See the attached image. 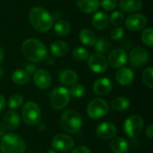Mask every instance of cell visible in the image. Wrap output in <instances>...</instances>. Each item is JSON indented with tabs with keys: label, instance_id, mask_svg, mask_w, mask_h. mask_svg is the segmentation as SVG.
<instances>
[{
	"label": "cell",
	"instance_id": "obj_45",
	"mask_svg": "<svg viewBox=\"0 0 153 153\" xmlns=\"http://www.w3.org/2000/svg\"><path fill=\"white\" fill-rule=\"evenodd\" d=\"M4 69L0 66V76H2L3 74H4Z\"/></svg>",
	"mask_w": 153,
	"mask_h": 153
},
{
	"label": "cell",
	"instance_id": "obj_42",
	"mask_svg": "<svg viewBox=\"0 0 153 153\" xmlns=\"http://www.w3.org/2000/svg\"><path fill=\"white\" fill-rule=\"evenodd\" d=\"M5 130H6V128H5L4 125L2 122H0V137H2V136H4V134H5Z\"/></svg>",
	"mask_w": 153,
	"mask_h": 153
},
{
	"label": "cell",
	"instance_id": "obj_7",
	"mask_svg": "<svg viewBox=\"0 0 153 153\" xmlns=\"http://www.w3.org/2000/svg\"><path fill=\"white\" fill-rule=\"evenodd\" d=\"M143 126L144 122L143 117L139 115H133L126 120L124 124V130L128 137L136 138L142 133Z\"/></svg>",
	"mask_w": 153,
	"mask_h": 153
},
{
	"label": "cell",
	"instance_id": "obj_39",
	"mask_svg": "<svg viewBox=\"0 0 153 153\" xmlns=\"http://www.w3.org/2000/svg\"><path fill=\"white\" fill-rule=\"evenodd\" d=\"M25 72L28 74H33L36 72V66L32 64H30V65H27L26 67H25Z\"/></svg>",
	"mask_w": 153,
	"mask_h": 153
},
{
	"label": "cell",
	"instance_id": "obj_36",
	"mask_svg": "<svg viewBox=\"0 0 153 153\" xmlns=\"http://www.w3.org/2000/svg\"><path fill=\"white\" fill-rule=\"evenodd\" d=\"M124 35H125V29L121 26L115 27L110 32V36H111L112 39H114V40L121 39L124 37Z\"/></svg>",
	"mask_w": 153,
	"mask_h": 153
},
{
	"label": "cell",
	"instance_id": "obj_14",
	"mask_svg": "<svg viewBox=\"0 0 153 153\" xmlns=\"http://www.w3.org/2000/svg\"><path fill=\"white\" fill-rule=\"evenodd\" d=\"M97 135L103 140L113 139L117 134V127L113 123L104 122L98 126L96 129Z\"/></svg>",
	"mask_w": 153,
	"mask_h": 153
},
{
	"label": "cell",
	"instance_id": "obj_16",
	"mask_svg": "<svg viewBox=\"0 0 153 153\" xmlns=\"http://www.w3.org/2000/svg\"><path fill=\"white\" fill-rule=\"evenodd\" d=\"M116 80L120 85H129L134 80V73L129 67H121L116 73Z\"/></svg>",
	"mask_w": 153,
	"mask_h": 153
},
{
	"label": "cell",
	"instance_id": "obj_28",
	"mask_svg": "<svg viewBox=\"0 0 153 153\" xmlns=\"http://www.w3.org/2000/svg\"><path fill=\"white\" fill-rule=\"evenodd\" d=\"M29 80L30 76L24 70H16L12 74V81L17 85H24Z\"/></svg>",
	"mask_w": 153,
	"mask_h": 153
},
{
	"label": "cell",
	"instance_id": "obj_19",
	"mask_svg": "<svg viewBox=\"0 0 153 153\" xmlns=\"http://www.w3.org/2000/svg\"><path fill=\"white\" fill-rule=\"evenodd\" d=\"M91 23L96 30H105L109 23V17L106 13L98 12L93 15L91 19Z\"/></svg>",
	"mask_w": 153,
	"mask_h": 153
},
{
	"label": "cell",
	"instance_id": "obj_18",
	"mask_svg": "<svg viewBox=\"0 0 153 153\" xmlns=\"http://www.w3.org/2000/svg\"><path fill=\"white\" fill-rule=\"evenodd\" d=\"M76 5L84 13H92L100 5V0H76Z\"/></svg>",
	"mask_w": 153,
	"mask_h": 153
},
{
	"label": "cell",
	"instance_id": "obj_8",
	"mask_svg": "<svg viewBox=\"0 0 153 153\" xmlns=\"http://www.w3.org/2000/svg\"><path fill=\"white\" fill-rule=\"evenodd\" d=\"M108 104L106 100L100 98L92 100L87 107V114L93 120H98L103 117L108 111Z\"/></svg>",
	"mask_w": 153,
	"mask_h": 153
},
{
	"label": "cell",
	"instance_id": "obj_37",
	"mask_svg": "<svg viewBox=\"0 0 153 153\" xmlns=\"http://www.w3.org/2000/svg\"><path fill=\"white\" fill-rule=\"evenodd\" d=\"M100 4L106 11H112L117 5V0H101Z\"/></svg>",
	"mask_w": 153,
	"mask_h": 153
},
{
	"label": "cell",
	"instance_id": "obj_43",
	"mask_svg": "<svg viewBox=\"0 0 153 153\" xmlns=\"http://www.w3.org/2000/svg\"><path fill=\"white\" fill-rule=\"evenodd\" d=\"M3 59H4V49H3V48L0 46V63H2Z\"/></svg>",
	"mask_w": 153,
	"mask_h": 153
},
{
	"label": "cell",
	"instance_id": "obj_6",
	"mask_svg": "<svg viewBox=\"0 0 153 153\" xmlns=\"http://www.w3.org/2000/svg\"><path fill=\"white\" fill-rule=\"evenodd\" d=\"M71 96L68 89L65 87H57L51 93L50 103L54 109L61 110L68 105Z\"/></svg>",
	"mask_w": 153,
	"mask_h": 153
},
{
	"label": "cell",
	"instance_id": "obj_34",
	"mask_svg": "<svg viewBox=\"0 0 153 153\" xmlns=\"http://www.w3.org/2000/svg\"><path fill=\"white\" fill-rule=\"evenodd\" d=\"M69 92H70V96H72L75 99H79L84 95L85 88L82 84H74V85H72V88L70 89Z\"/></svg>",
	"mask_w": 153,
	"mask_h": 153
},
{
	"label": "cell",
	"instance_id": "obj_20",
	"mask_svg": "<svg viewBox=\"0 0 153 153\" xmlns=\"http://www.w3.org/2000/svg\"><path fill=\"white\" fill-rule=\"evenodd\" d=\"M20 122H21L20 117H19L18 113L15 111H13V110L8 111L4 116V123L3 124L4 125L6 129H9V130L16 129L19 126Z\"/></svg>",
	"mask_w": 153,
	"mask_h": 153
},
{
	"label": "cell",
	"instance_id": "obj_13",
	"mask_svg": "<svg viewBox=\"0 0 153 153\" xmlns=\"http://www.w3.org/2000/svg\"><path fill=\"white\" fill-rule=\"evenodd\" d=\"M107 60L113 68H121L127 62V54L124 49L117 48L110 52Z\"/></svg>",
	"mask_w": 153,
	"mask_h": 153
},
{
	"label": "cell",
	"instance_id": "obj_27",
	"mask_svg": "<svg viewBox=\"0 0 153 153\" xmlns=\"http://www.w3.org/2000/svg\"><path fill=\"white\" fill-rule=\"evenodd\" d=\"M111 107L114 110L122 112L129 108L130 107V100L126 97H117L114 99L111 102Z\"/></svg>",
	"mask_w": 153,
	"mask_h": 153
},
{
	"label": "cell",
	"instance_id": "obj_40",
	"mask_svg": "<svg viewBox=\"0 0 153 153\" xmlns=\"http://www.w3.org/2000/svg\"><path fill=\"white\" fill-rule=\"evenodd\" d=\"M146 135L149 139H152L153 136V126L151 124L149 126L146 128Z\"/></svg>",
	"mask_w": 153,
	"mask_h": 153
},
{
	"label": "cell",
	"instance_id": "obj_46",
	"mask_svg": "<svg viewBox=\"0 0 153 153\" xmlns=\"http://www.w3.org/2000/svg\"><path fill=\"white\" fill-rule=\"evenodd\" d=\"M47 153H57L56 152H55V151H53V150H48Z\"/></svg>",
	"mask_w": 153,
	"mask_h": 153
},
{
	"label": "cell",
	"instance_id": "obj_9",
	"mask_svg": "<svg viewBox=\"0 0 153 153\" xmlns=\"http://www.w3.org/2000/svg\"><path fill=\"white\" fill-rule=\"evenodd\" d=\"M51 144L53 149L61 152H67L74 148V141L71 136L67 134H59L54 136Z\"/></svg>",
	"mask_w": 153,
	"mask_h": 153
},
{
	"label": "cell",
	"instance_id": "obj_5",
	"mask_svg": "<svg viewBox=\"0 0 153 153\" xmlns=\"http://www.w3.org/2000/svg\"><path fill=\"white\" fill-rule=\"evenodd\" d=\"M24 123L28 126H37L39 124L41 112L39 105L34 101H28L24 104L22 111Z\"/></svg>",
	"mask_w": 153,
	"mask_h": 153
},
{
	"label": "cell",
	"instance_id": "obj_17",
	"mask_svg": "<svg viewBox=\"0 0 153 153\" xmlns=\"http://www.w3.org/2000/svg\"><path fill=\"white\" fill-rule=\"evenodd\" d=\"M34 82L39 89H48L51 85V76L49 73L44 69H39L34 74Z\"/></svg>",
	"mask_w": 153,
	"mask_h": 153
},
{
	"label": "cell",
	"instance_id": "obj_12",
	"mask_svg": "<svg viewBox=\"0 0 153 153\" xmlns=\"http://www.w3.org/2000/svg\"><path fill=\"white\" fill-rule=\"evenodd\" d=\"M147 18L142 13H134L126 19V27L132 31H138L143 30L147 25Z\"/></svg>",
	"mask_w": 153,
	"mask_h": 153
},
{
	"label": "cell",
	"instance_id": "obj_1",
	"mask_svg": "<svg viewBox=\"0 0 153 153\" xmlns=\"http://www.w3.org/2000/svg\"><path fill=\"white\" fill-rule=\"evenodd\" d=\"M29 21L34 30L40 33L48 32L54 23V18L51 13L40 6H35L30 10Z\"/></svg>",
	"mask_w": 153,
	"mask_h": 153
},
{
	"label": "cell",
	"instance_id": "obj_31",
	"mask_svg": "<svg viewBox=\"0 0 153 153\" xmlns=\"http://www.w3.org/2000/svg\"><path fill=\"white\" fill-rule=\"evenodd\" d=\"M142 79L143 83L150 89L153 88V69L152 67L146 68L142 75Z\"/></svg>",
	"mask_w": 153,
	"mask_h": 153
},
{
	"label": "cell",
	"instance_id": "obj_41",
	"mask_svg": "<svg viewBox=\"0 0 153 153\" xmlns=\"http://www.w3.org/2000/svg\"><path fill=\"white\" fill-rule=\"evenodd\" d=\"M5 107V100L4 98L0 94V111L3 110Z\"/></svg>",
	"mask_w": 153,
	"mask_h": 153
},
{
	"label": "cell",
	"instance_id": "obj_35",
	"mask_svg": "<svg viewBox=\"0 0 153 153\" xmlns=\"http://www.w3.org/2000/svg\"><path fill=\"white\" fill-rule=\"evenodd\" d=\"M142 40L143 42L148 46L152 47L153 46V30L152 28H147L145 29L142 33Z\"/></svg>",
	"mask_w": 153,
	"mask_h": 153
},
{
	"label": "cell",
	"instance_id": "obj_47",
	"mask_svg": "<svg viewBox=\"0 0 153 153\" xmlns=\"http://www.w3.org/2000/svg\"><path fill=\"white\" fill-rule=\"evenodd\" d=\"M30 153H35V152H30Z\"/></svg>",
	"mask_w": 153,
	"mask_h": 153
},
{
	"label": "cell",
	"instance_id": "obj_44",
	"mask_svg": "<svg viewBox=\"0 0 153 153\" xmlns=\"http://www.w3.org/2000/svg\"><path fill=\"white\" fill-rule=\"evenodd\" d=\"M45 58H46V62H47L48 65H51V64H53V63H54V60H53L51 57H47V56H46Z\"/></svg>",
	"mask_w": 153,
	"mask_h": 153
},
{
	"label": "cell",
	"instance_id": "obj_2",
	"mask_svg": "<svg viewBox=\"0 0 153 153\" xmlns=\"http://www.w3.org/2000/svg\"><path fill=\"white\" fill-rule=\"evenodd\" d=\"M23 56L31 62H40L47 56L46 46L37 39H27L22 45Z\"/></svg>",
	"mask_w": 153,
	"mask_h": 153
},
{
	"label": "cell",
	"instance_id": "obj_26",
	"mask_svg": "<svg viewBox=\"0 0 153 153\" xmlns=\"http://www.w3.org/2000/svg\"><path fill=\"white\" fill-rule=\"evenodd\" d=\"M54 30L55 32L58 35V36H62L65 37L66 35H68L71 31V25L69 23V22L63 20V19H59L54 26Z\"/></svg>",
	"mask_w": 153,
	"mask_h": 153
},
{
	"label": "cell",
	"instance_id": "obj_33",
	"mask_svg": "<svg viewBox=\"0 0 153 153\" xmlns=\"http://www.w3.org/2000/svg\"><path fill=\"white\" fill-rule=\"evenodd\" d=\"M125 20V16L124 13L120 11H115L111 13L110 17H109V22L116 27L120 26L123 22Z\"/></svg>",
	"mask_w": 153,
	"mask_h": 153
},
{
	"label": "cell",
	"instance_id": "obj_11",
	"mask_svg": "<svg viewBox=\"0 0 153 153\" xmlns=\"http://www.w3.org/2000/svg\"><path fill=\"white\" fill-rule=\"evenodd\" d=\"M90 69L96 74H103L108 70V63L107 58L101 54H93L88 58Z\"/></svg>",
	"mask_w": 153,
	"mask_h": 153
},
{
	"label": "cell",
	"instance_id": "obj_10",
	"mask_svg": "<svg viewBox=\"0 0 153 153\" xmlns=\"http://www.w3.org/2000/svg\"><path fill=\"white\" fill-rule=\"evenodd\" d=\"M150 59L149 53L143 48L138 47L132 49L129 56L130 64L135 68H141L144 66Z\"/></svg>",
	"mask_w": 153,
	"mask_h": 153
},
{
	"label": "cell",
	"instance_id": "obj_15",
	"mask_svg": "<svg viewBox=\"0 0 153 153\" xmlns=\"http://www.w3.org/2000/svg\"><path fill=\"white\" fill-rule=\"evenodd\" d=\"M112 87H113L112 82L108 78L103 77V78L98 79L93 83L92 89L95 94L99 96H105V95H108L111 91Z\"/></svg>",
	"mask_w": 153,
	"mask_h": 153
},
{
	"label": "cell",
	"instance_id": "obj_22",
	"mask_svg": "<svg viewBox=\"0 0 153 153\" xmlns=\"http://www.w3.org/2000/svg\"><path fill=\"white\" fill-rule=\"evenodd\" d=\"M58 79L61 83L67 85V86H72L75 84V82H77L78 75L74 71L70 70V69H65V70H63L59 74Z\"/></svg>",
	"mask_w": 153,
	"mask_h": 153
},
{
	"label": "cell",
	"instance_id": "obj_29",
	"mask_svg": "<svg viewBox=\"0 0 153 153\" xmlns=\"http://www.w3.org/2000/svg\"><path fill=\"white\" fill-rule=\"evenodd\" d=\"M111 48V43L108 39L107 38H100L98 40H96V43L94 44V49L99 54H105L109 51Z\"/></svg>",
	"mask_w": 153,
	"mask_h": 153
},
{
	"label": "cell",
	"instance_id": "obj_23",
	"mask_svg": "<svg viewBox=\"0 0 153 153\" xmlns=\"http://www.w3.org/2000/svg\"><path fill=\"white\" fill-rule=\"evenodd\" d=\"M68 45L63 40H56L53 42L50 46V53L56 57H62L65 56L68 52Z\"/></svg>",
	"mask_w": 153,
	"mask_h": 153
},
{
	"label": "cell",
	"instance_id": "obj_25",
	"mask_svg": "<svg viewBox=\"0 0 153 153\" xmlns=\"http://www.w3.org/2000/svg\"><path fill=\"white\" fill-rule=\"evenodd\" d=\"M79 39L81 40V42L85 45V46H89V47H92L94 46V44L96 43V37L94 32L90 30V29H82L80 33H79Z\"/></svg>",
	"mask_w": 153,
	"mask_h": 153
},
{
	"label": "cell",
	"instance_id": "obj_32",
	"mask_svg": "<svg viewBox=\"0 0 153 153\" xmlns=\"http://www.w3.org/2000/svg\"><path fill=\"white\" fill-rule=\"evenodd\" d=\"M23 103V97L21 94H13L10 97L8 100V107L12 109L20 108Z\"/></svg>",
	"mask_w": 153,
	"mask_h": 153
},
{
	"label": "cell",
	"instance_id": "obj_24",
	"mask_svg": "<svg viewBox=\"0 0 153 153\" xmlns=\"http://www.w3.org/2000/svg\"><path fill=\"white\" fill-rule=\"evenodd\" d=\"M110 148L115 153H127L129 151V144L124 138L117 137L111 141Z\"/></svg>",
	"mask_w": 153,
	"mask_h": 153
},
{
	"label": "cell",
	"instance_id": "obj_30",
	"mask_svg": "<svg viewBox=\"0 0 153 153\" xmlns=\"http://www.w3.org/2000/svg\"><path fill=\"white\" fill-rule=\"evenodd\" d=\"M73 56L75 60H77L79 62H83L89 58V52L84 48L78 47L74 49Z\"/></svg>",
	"mask_w": 153,
	"mask_h": 153
},
{
	"label": "cell",
	"instance_id": "obj_21",
	"mask_svg": "<svg viewBox=\"0 0 153 153\" xmlns=\"http://www.w3.org/2000/svg\"><path fill=\"white\" fill-rule=\"evenodd\" d=\"M143 6L142 0H120L119 7L125 13H135Z\"/></svg>",
	"mask_w": 153,
	"mask_h": 153
},
{
	"label": "cell",
	"instance_id": "obj_4",
	"mask_svg": "<svg viewBox=\"0 0 153 153\" xmlns=\"http://www.w3.org/2000/svg\"><path fill=\"white\" fill-rule=\"evenodd\" d=\"M26 145L24 141L15 134H7L0 142V150L3 153H24Z\"/></svg>",
	"mask_w": 153,
	"mask_h": 153
},
{
	"label": "cell",
	"instance_id": "obj_3",
	"mask_svg": "<svg viewBox=\"0 0 153 153\" xmlns=\"http://www.w3.org/2000/svg\"><path fill=\"white\" fill-rule=\"evenodd\" d=\"M60 125L68 134H76L82 127V119L77 111L70 109L62 114L60 117Z\"/></svg>",
	"mask_w": 153,
	"mask_h": 153
},
{
	"label": "cell",
	"instance_id": "obj_38",
	"mask_svg": "<svg viewBox=\"0 0 153 153\" xmlns=\"http://www.w3.org/2000/svg\"><path fill=\"white\" fill-rule=\"evenodd\" d=\"M71 153H91V150L85 146H79L75 148Z\"/></svg>",
	"mask_w": 153,
	"mask_h": 153
}]
</instances>
